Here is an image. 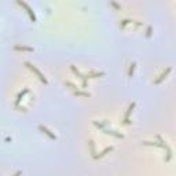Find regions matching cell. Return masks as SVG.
<instances>
[{
	"instance_id": "7a4b0ae2",
	"label": "cell",
	"mask_w": 176,
	"mask_h": 176,
	"mask_svg": "<svg viewBox=\"0 0 176 176\" xmlns=\"http://www.w3.org/2000/svg\"><path fill=\"white\" fill-rule=\"evenodd\" d=\"M29 66H30V65H29ZM30 69H32V70H33V72H34V73H36V74H37V77H39V78H40V80H41L43 83H47V80H45V77H44V76H43V74H41V73H40V72H39L37 69H36V67H34V66H30Z\"/></svg>"
},
{
	"instance_id": "6da1fadb",
	"label": "cell",
	"mask_w": 176,
	"mask_h": 176,
	"mask_svg": "<svg viewBox=\"0 0 176 176\" xmlns=\"http://www.w3.org/2000/svg\"><path fill=\"white\" fill-rule=\"evenodd\" d=\"M18 2H19V4H21V6H24V7H25V8H26V13H28V14H29V15H30V18H32V19H33V21H34V19H36V18H34V14H33V13H32V10H30V7H29V6H28V4H26V3H24V2H21V0H18Z\"/></svg>"
}]
</instances>
